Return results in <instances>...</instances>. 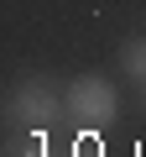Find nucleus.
Instances as JSON below:
<instances>
[{
    "label": "nucleus",
    "instance_id": "f03ea898",
    "mask_svg": "<svg viewBox=\"0 0 146 157\" xmlns=\"http://www.w3.org/2000/svg\"><path fill=\"white\" fill-rule=\"evenodd\" d=\"M115 115H120V94H115L110 78H99V73H78V78L68 84V121H73V126L104 131Z\"/></svg>",
    "mask_w": 146,
    "mask_h": 157
},
{
    "label": "nucleus",
    "instance_id": "7ed1b4c3",
    "mask_svg": "<svg viewBox=\"0 0 146 157\" xmlns=\"http://www.w3.org/2000/svg\"><path fill=\"white\" fill-rule=\"evenodd\" d=\"M120 68H125L130 78H141V84H146V37L120 42Z\"/></svg>",
    "mask_w": 146,
    "mask_h": 157
},
{
    "label": "nucleus",
    "instance_id": "f257e3e1",
    "mask_svg": "<svg viewBox=\"0 0 146 157\" xmlns=\"http://www.w3.org/2000/svg\"><path fill=\"white\" fill-rule=\"evenodd\" d=\"M68 115V89H57L52 78L31 73L5 94V121L11 126H26V131H52V121Z\"/></svg>",
    "mask_w": 146,
    "mask_h": 157
}]
</instances>
